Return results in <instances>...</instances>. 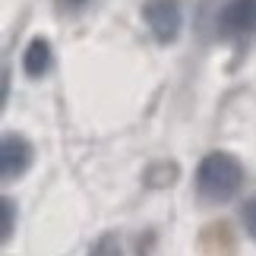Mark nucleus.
Wrapping results in <instances>:
<instances>
[{
  "label": "nucleus",
  "instance_id": "7ed1b4c3",
  "mask_svg": "<svg viewBox=\"0 0 256 256\" xmlns=\"http://www.w3.org/2000/svg\"><path fill=\"white\" fill-rule=\"evenodd\" d=\"M32 162H35L32 142L19 133H4V140H0V174H4V180L22 177L32 168Z\"/></svg>",
  "mask_w": 256,
  "mask_h": 256
},
{
  "label": "nucleus",
  "instance_id": "6e6552de",
  "mask_svg": "<svg viewBox=\"0 0 256 256\" xmlns=\"http://www.w3.org/2000/svg\"><path fill=\"white\" fill-rule=\"evenodd\" d=\"M240 222H244V231H247L250 238L256 240V196H250V200L244 202V209H240Z\"/></svg>",
  "mask_w": 256,
  "mask_h": 256
},
{
  "label": "nucleus",
  "instance_id": "0eeeda50",
  "mask_svg": "<svg viewBox=\"0 0 256 256\" xmlns=\"http://www.w3.org/2000/svg\"><path fill=\"white\" fill-rule=\"evenodd\" d=\"M88 256H120V238H117V234H102V238L92 244Z\"/></svg>",
  "mask_w": 256,
  "mask_h": 256
},
{
  "label": "nucleus",
  "instance_id": "f03ea898",
  "mask_svg": "<svg viewBox=\"0 0 256 256\" xmlns=\"http://www.w3.org/2000/svg\"><path fill=\"white\" fill-rule=\"evenodd\" d=\"M142 16H146V26H149V32L155 35V42H162V44L177 42V35H180V26H184L180 0H146Z\"/></svg>",
  "mask_w": 256,
  "mask_h": 256
},
{
  "label": "nucleus",
  "instance_id": "20e7f679",
  "mask_svg": "<svg viewBox=\"0 0 256 256\" xmlns=\"http://www.w3.org/2000/svg\"><path fill=\"white\" fill-rule=\"evenodd\" d=\"M218 32L224 38H244L256 32V0H228L218 13Z\"/></svg>",
  "mask_w": 256,
  "mask_h": 256
},
{
  "label": "nucleus",
  "instance_id": "423d86ee",
  "mask_svg": "<svg viewBox=\"0 0 256 256\" xmlns=\"http://www.w3.org/2000/svg\"><path fill=\"white\" fill-rule=\"evenodd\" d=\"M0 218H4V224H0V240H10L13 238V222H16V202L13 200H0Z\"/></svg>",
  "mask_w": 256,
  "mask_h": 256
},
{
  "label": "nucleus",
  "instance_id": "39448f33",
  "mask_svg": "<svg viewBox=\"0 0 256 256\" xmlns=\"http://www.w3.org/2000/svg\"><path fill=\"white\" fill-rule=\"evenodd\" d=\"M22 70L26 76H32V80H42V76L51 70V44L44 42V38H32L22 54Z\"/></svg>",
  "mask_w": 256,
  "mask_h": 256
},
{
  "label": "nucleus",
  "instance_id": "1a4fd4ad",
  "mask_svg": "<svg viewBox=\"0 0 256 256\" xmlns=\"http://www.w3.org/2000/svg\"><path fill=\"white\" fill-rule=\"evenodd\" d=\"M57 4H60L64 10H76V6H82L86 0H57Z\"/></svg>",
  "mask_w": 256,
  "mask_h": 256
},
{
  "label": "nucleus",
  "instance_id": "f257e3e1",
  "mask_svg": "<svg viewBox=\"0 0 256 256\" xmlns=\"http://www.w3.org/2000/svg\"><path fill=\"white\" fill-rule=\"evenodd\" d=\"M244 164L231 152H209L196 168V186L209 202H224L240 190Z\"/></svg>",
  "mask_w": 256,
  "mask_h": 256
}]
</instances>
